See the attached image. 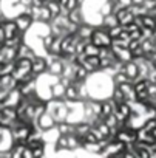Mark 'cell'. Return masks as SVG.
I'll return each instance as SVG.
<instances>
[{"mask_svg":"<svg viewBox=\"0 0 156 158\" xmlns=\"http://www.w3.org/2000/svg\"><path fill=\"white\" fill-rule=\"evenodd\" d=\"M90 42L93 45H96L98 48H107V47L111 45V37H110V34L105 28H96L94 27V30L90 36Z\"/></svg>","mask_w":156,"mask_h":158,"instance_id":"cell-1","label":"cell"},{"mask_svg":"<svg viewBox=\"0 0 156 158\" xmlns=\"http://www.w3.org/2000/svg\"><path fill=\"white\" fill-rule=\"evenodd\" d=\"M113 138H116L118 141L124 143L125 146H127V144H133V143L138 141V130H136V129H131V127H128V126H121V127L114 132V136H113Z\"/></svg>","mask_w":156,"mask_h":158,"instance_id":"cell-2","label":"cell"},{"mask_svg":"<svg viewBox=\"0 0 156 158\" xmlns=\"http://www.w3.org/2000/svg\"><path fill=\"white\" fill-rule=\"evenodd\" d=\"M76 62L82 65L90 74L99 71V57L98 56H85L84 53L82 54H77L76 56Z\"/></svg>","mask_w":156,"mask_h":158,"instance_id":"cell-3","label":"cell"},{"mask_svg":"<svg viewBox=\"0 0 156 158\" xmlns=\"http://www.w3.org/2000/svg\"><path fill=\"white\" fill-rule=\"evenodd\" d=\"M13 20H14V23H16L19 33H22V34H26V33L30 31L31 25L34 23L33 19H31L28 14H23V13H20V14H17L16 17H13Z\"/></svg>","mask_w":156,"mask_h":158,"instance_id":"cell-4","label":"cell"},{"mask_svg":"<svg viewBox=\"0 0 156 158\" xmlns=\"http://www.w3.org/2000/svg\"><path fill=\"white\" fill-rule=\"evenodd\" d=\"M118 87H119V90L122 92V95H124V99H125V102H134V101H138V96H136V92H134V87H133V82H130V81H127V82H122V84H118Z\"/></svg>","mask_w":156,"mask_h":158,"instance_id":"cell-5","label":"cell"},{"mask_svg":"<svg viewBox=\"0 0 156 158\" xmlns=\"http://www.w3.org/2000/svg\"><path fill=\"white\" fill-rule=\"evenodd\" d=\"M113 113H114V116L118 118V121L124 124V123L128 119V116L131 115L130 104H128V102H119V104H116V107H114ZM124 126H125V124H124Z\"/></svg>","mask_w":156,"mask_h":158,"instance_id":"cell-6","label":"cell"},{"mask_svg":"<svg viewBox=\"0 0 156 158\" xmlns=\"http://www.w3.org/2000/svg\"><path fill=\"white\" fill-rule=\"evenodd\" d=\"M31 73L36 77L46 73V59L42 57V56H34L31 59Z\"/></svg>","mask_w":156,"mask_h":158,"instance_id":"cell-7","label":"cell"},{"mask_svg":"<svg viewBox=\"0 0 156 158\" xmlns=\"http://www.w3.org/2000/svg\"><path fill=\"white\" fill-rule=\"evenodd\" d=\"M36 124L39 126V129L42 130V132H45V130H50V129H53V127H56V121H54V118L45 110L37 119H36Z\"/></svg>","mask_w":156,"mask_h":158,"instance_id":"cell-8","label":"cell"},{"mask_svg":"<svg viewBox=\"0 0 156 158\" xmlns=\"http://www.w3.org/2000/svg\"><path fill=\"white\" fill-rule=\"evenodd\" d=\"M121 70L125 73V76L128 77V81H130V82H134L136 79L139 77V70H138V65L134 64L133 59L128 60V62H124Z\"/></svg>","mask_w":156,"mask_h":158,"instance_id":"cell-9","label":"cell"},{"mask_svg":"<svg viewBox=\"0 0 156 158\" xmlns=\"http://www.w3.org/2000/svg\"><path fill=\"white\" fill-rule=\"evenodd\" d=\"M114 16H116V19H118V23H119V25H122V27H125V25L131 23V22H133V19H134L128 8H119V10L114 13Z\"/></svg>","mask_w":156,"mask_h":158,"instance_id":"cell-10","label":"cell"},{"mask_svg":"<svg viewBox=\"0 0 156 158\" xmlns=\"http://www.w3.org/2000/svg\"><path fill=\"white\" fill-rule=\"evenodd\" d=\"M2 28H3V33H5V39H10V37L19 34V30H17L13 19H5V22L2 23Z\"/></svg>","mask_w":156,"mask_h":158,"instance_id":"cell-11","label":"cell"},{"mask_svg":"<svg viewBox=\"0 0 156 158\" xmlns=\"http://www.w3.org/2000/svg\"><path fill=\"white\" fill-rule=\"evenodd\" d=\"M93 30H94V27H93V25H90V23H81L79 27H77V31H76V33L79 34V37H81V39L90 40V36H91Z\"/></svg>","mask_w":156,"mask_h":158,"instance_id":"cell-12","label":"cell"},{"mask_svg":"<svg viewBox=\"0 0 156 158\" xmlns=\"http://www.w3.org/2000/svg\"><path fill=\"white\" fill-rule=\"evenodd\" d=\"M50 92H51V98H53V99H63L65 85L60 84V82L57 81V82H54V84L50 87Z\"/></svg>","mask_w":156,"mask_h":158,"instance_id":"cell-13","label":"cell"},{"mask_svg":"<svg viewBox=\"0 0 156 158\" xmlns=\"http://www.w3.org/2000/svg\"><path fill=\"white\" fill-rule=\"evenodd\" d=\"M116 25H119V23H118V19H116L114 13H111V14H108V16H104V17H102V28L108 30V28L116 27Z\"/></svg>","mask_w":156,"mask_h":158,"instance_id":"cell-14","label":"cell"},{"mask_svg":"<svg viewBox=\"0 0 156 158\" xmlns=\"http://www.w3.org/2000/svg\"><path fill=\"white\" fill-rule=\"evenodd\" d=\"M51 19H53V16H51L50 10H48L45 5H42V6H40V11H39V22H42V23H50Z\"/></svg>","mask_w":156,"mask_h":158,"instance_id":"cell-15","label":"cell"},{"mask_svg":"<svg viewBox=\"0 0 156 158\" xmlns=\"http://www.w3.org/2000/svg\"><path fill=\"white\" fill-rule=\"evenodd\" d=\"M48 10H50V13H51V16L53 17H56V16H59L60 14V11H62V8H60V5L57 3V2H51V0H45V3H43Z\"/></svg>","mask_w":156,"mask_h":158,"instance_id":"cell-16","label":"cell"},{"mask_svg":"<svg viewBox=\"0 0 156 158\" xmlns=\"http://www.w3.org/2000/svg\"><path fill=\"white\" fill-rule=\"evenodd\" d=\"M113 6H114V3H113V0H107V2L99 8V14L104 17V16H108V14H111L113 13Z\"/></svg>","mask_w":156,"mask_h":158,"instance_id":"cell-17","label":"cell"},{"mask_svg":"<svg viewBox=\"0 0 156 158\" xmlns=\"http://www.w3.org/2000/svg\"><path fill=\"white\" fill-rule=\"evenodd\" d=\"M14 64H16V60H13V62H5V64L0 65V76L11 74L13 70H14Z\"/></svg>","mask_w":156,"mask_h":158,"instance_id":"cell-18","label":"cell"},{"mask_svg":"<svg viewBox=\"0 0 156 158\" xmlns=\"http://www.w3.org/2000/svg\"><path fill=\"white\" fill-rule=\"evenodd\" d=\"M99 50L101 48H98L96 45H93L90 40L85 44V50H84V54L85 56H98L99 54Z\"/></svg>","mask_w":156,"mask_h":158,"instance_id":"cell-19","label":"cell"},{"mask_svg":"<svg viewBox=\"0 0 156 158\" xmlns=\"http://www.w3.org/2000/svg\"><path fill=\"white\" fill-rule=\"evenodd\" d=\"M122 30H124V27H122V25H116V27H111V28H108L107 31H108V34H110L111 40H113V39L119 37V34H121V31H122Z\"/></svg>","mask_w":156,"mask_h":158,"instance_id":"cell-20","label":"cell"},{"mask_svg":"<svg viewBox=\"0 0 156 158\" xmlns=\"http://www.w3.org/2000/svg\"><path fill=\"white\" fill-rule=\"evenodd\" d=\"M114 3L119 8H128L130 5H133V0H114Z\"/></svg>","mask_w":156,"mask_h":158,"instance_id":"cell-21","label":"cell"},{"mask_svg":"<svg viewBox=\"0 0 156 158\" xmlns=\"http://www.w3.org/2000/svg\"><path fill=\"white\" fill-rule=\"evenodd\" d=\"M22 158H34V155H33V150H31L28 146H25V149H23V153H22Z\"/></svg>","mask_w":156,"mask_h":158,"instance_id":"cell-22","label":"cell"},{"mask_svg":"<svg viewBox=\"0 0 156 158\" xmlns=\"http://www.w3.org/2000/svg\"><path fill=\"white\" fill-rule=\"evenodd\" d=\"M3 42H5V33H3L2 25H0V45H3Z\"/></svg>","mask_w":156,"mask_h":158,"instance_id":"cell-23","label":"cell"},{"mask_svg":"<svg viewBox=\"0 0 156 158\" xmlns=\"http://www.w3.org/2000/svg\"><path fill=\"white\" fill-rule=\"evenodd\" d=\"M57 3L60 5V8H66V3H68V0H57Z\"/></svg>","mask_w":156,"mask_h":158,"instance_id":"cell-24","label":"cell"},{"mask_svg":"<svg viewBox=\"0 0 156 158\" xmlns=\"http://www.w3.org/2000/svg\"><path fill=\"white\" fill-rule=\"evenodd\" d=\"M0 158H11V156H10V152H3V153H0Z\"/></svg>","mask_w":156,"mask_h":158,"instance_id":"cell-25","label":"cell"},{"mask_svg":"<svg viewBox=\"0 0 156 158\" xmlns=\"http://www.w3.org/2000/svg\"><path fill=\"white\" fill-rule=\"evenodd\" d=\"M150 158H156V149L154 150H150Z\"/></svg>","mask_w":156,"mask_h":158,"instance_id":"cell-26","label":"cell"},{"mask_svg":"<svg viewBox=\"0 0 156 158\" xmlns=\"http://www.w3.org/2000/svg\"><path fill=\"white\" fill-rule=\"evenodd\" d=\"M151 135H153V138H154V139H156V127H154V129H153V130H151Z\"/></svg>","mask_w":156,"mask_h":158,"instance_id":"cell-27","label":"cell"},{"mask_svg":"<svg viewBox=\"0 0 156 158\" xmlns=\"http://www.w3.org/2000/svg\"><path fill=\"white\" fill-rule=\"evenodd\" d=\"M153 33H154L153 36H156V17H154V30H153Z\"/></svg>","mask_w":156,"mask_h":158,"instance_id":"cell-28","label":"cell"}]
</instances>
